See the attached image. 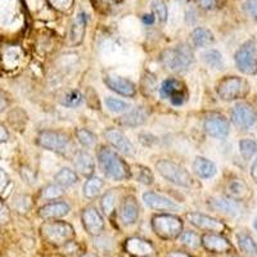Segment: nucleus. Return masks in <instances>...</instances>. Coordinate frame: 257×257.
<instances>
[{
    "instance_id": "f257e3e1",
    "label": "nucleus",
    "mask_w": 257,
    "mask_h": 257,
    "mask_svg": "<svg viewBox=\"0 0 257 257\" xmlns=\"http://www.w3.org/2000/svg\"><path fill=\"white\" fill-rule=\"evenodd\" d=\"M98 160H99V165L102 167L103 173L105 174L107 178L112 179V180H126L132 175L127 165L121 160L120 156L111 149L104 148V147L100 148V151L98 152Z\"/></svg>"
},
{
    "instance_id": "f03ea898",
    "label": "nucleus",
    "mask_w": 257,
    "mask_h": 257,
    "mask_svg": "<svg viewBox=\"0 0 257 257\" xmlns=\"http://www.w3.org/2000/svg\"><path fill=\"white\" fill-rule=\"evenodd\" d=\"M161 62L169 71L179 72L190 66L193 62V52L187 44H180L173 49H166L161 54Z\"/></svg>"
},
{
    "instance_id": "7ed1b4c3",
    "label": "nucleus",
    "mask_w": 257,
    "mask_h": 257,
    "mask_svg": "<svg viewBox=\"0 0 257 257\" xmlns=\"http://www.w3.org/2000/svg\"><path fill=\"white\" fill-rule=\"evenodd\" d=\"M156 170L162 178H165L173 184L183 188H189L193 185V179L190 174L184 167L175 162H171L169 160H161L156 164Z\"/></svg>"
},
{
    "instance_id": "20e7f679",
    "label": "nucleus",
    "mask_w": 257,
    "mask_h": 257,
    "mask_svg": "<svg viewBox=\"0 0 257 257\" xmlns=\"http://www.w3.org/2000/svg\"><path fill=\"white\" fill-rule=\"evenodd\" d=\"M216 90L220 99L225 102H231V100L244 98L249 91V84L242 77L228 76L219 82Z\"/></svg>"
},
{
    "instance_id": "39448f33",
    "label": "nucleus",
    "mask_w": 257,
    "mask_h": 257,
    "mask_svg": "<svg viewBox=\"0 0 257 257\" xmlns=\"http://www.w3.org/2000/svg\"><path fill=\"white\" fill-rule=\"evenodd\" d=\"M234 62L240 72L254 75L257 72V41L248 40L243 43L234 54Z\"/></svg>"
},
{
    "instance_id": "423d86ee",
    "label": "nucleus",
    "mask_w": 257,
    "mask_h": 257,
    "mask_svg": "<svg viewBox=\"0 0 257 257\" xmlns=\"http://www.w3.org/2000/svg\"><path fill=\"white\" fill-rule=\"evenodd\" d=\"M41 234L49 243L54 245H63L75 237L73 228L68 222L52 221L41 226Z\"/></svg>"
},
{
    "instance_id": "0eeeda50",
    "label": "nucleus",
    "mask_w": 257,
    "mask_h": 257,
    "mask_svg": "<svg viewBox=\"0 0 257 257\" xmlns=\"http://www.w3.org/2000/svg\"><path fill=\"white\" fill-rule=\"evenodd\" d=\"M152 228L162 239H174L183 230V221L174 215H157L152 219Z\"/></svg>"
},
{
    "instance_id": "6e6552de",
    "label": "nucleus",
    "mask_w": 257,
    "mask_h": 257,
    "mask_svg": "<svg viewBox=\"0 0 257 257\" xmlns=\"http://www.w3.org/2000/svg\"><path fill=\"white\" fill-rule=\"evenodd\" d=\"M36 143L43 148L57 153H64L70 147V139L66 134L53 130H43L39 133Z\"/></svg>"
},
{
    "instance_id": "1a4fd4ad",
    "label": "nucleus",
    "mask_w": 257,
    "mask_h": 257,
    "mask_svg": "<svg viewBox=\"0 0 257 257\" xmlns=\"http://www.w3.org/2000/svg\"><path fill=\"white\" fill-rule=\"evenodd\" d=\"M231 121L238 128L247 130L257 122L256 109L248 103H238L231 109Z\"/></svg>"
},
{
    "instance_id": "9d476101",
    "label": "nucleus",
    "mask_w": 257,
    "mask_h": 257,
    "mask_svg": "<svg viewBox=\"0 0 257 257\" xmlns=\"http://www.w3.org/2000/svg\"><path fill=\"white\" fill-rule=\"evenodd\" d=\"M162 98L169 99L174 105L184 104L187 100V89L185 85L176 79H167L162 82L160 89Z\"/></svg>"
},
{
    "instance_id": "9b49d317",
    "label": "nucleus",
    "mask_w": 257,
    "mask_h": 257,
    "mask_svg": "<svg viewBox=\"0 0 257 257\" xmlns=\"http://www.w3.org/2000/svg\"><path fill=\"white\" fill-rule=\"evenodd\" d=\"M205 130L210 137L215 139H225L230 133V125L222 114L213 113L206 117Z\"/></svg>"
},
{
    "instance_id": "f8f14e48",
    "label": "nucleus",
    "mask_w": 257,
    "mask_h": 257,
    "mask_svg": "<svg viewBox=\"0 0 257 257\" xmlns=\"http://www.w3.org/2000/svg\"><path fill=\"white\" fill-rule=\"evenodd\" d=\"M143 201L148 207L153 210L160 211H180L181 206L178 205L173 199L167 198V197L158 194L155 192H146L143 194Z\"/></svg>"
},
{
    "instance_id": "ddd939ff",
    "label": "nucleus",
    "mask_w": 257,
    "mask_h": 257,
    "mask_svg": "<svg viewBox=\"0 0 257 257\" xmlns=\"http://www.w3.org/2000/svg\"><path fill=\"white\" fill-rule=\"evenodd\" d=\"M210 206L217 212H221L228 216L235 217L242 213V207L239 202L229 197H215L210 199Z\"/></svg>"
},
{
    "instance_id": "4468645a",
    "label": "nucleus",
    "mask_w": 257,
    "mask_h": 257,
    "mask_svg": "<svg viewBox=\"0 0 257 257\" xmlns=\"http://www.w3.org/2000/svg\"><path fill=\"white\" fill-rule=\"evenodd\" d=\"M82 224L85 229L91 235H99L104 229V221L103 217L94 207L85 208L82 212Z\"/></svg>"
},
{
    "instance_id": "2eb2a0df",
    "label": "nucleus",
    "mask_w": 257,
    "mask_h": 257,
    "mask_svg": "<svg viewBox=\"0 0 257 257\" xmlns=\"http://www.w3.org/2000/svg\"><path fill=\"white\" fill-rule=\"evenodd\" d=\"M187 219L189 220L190 224L203 230L210 231H221L225 229V225L219 220L213 219V217L203 215L199 212H189L187 213Z\"/></svg>"
},
{
    "instance_id": "dca6fc26",
    "label": "nucleus",
    "mask_w": 257,
    "mask_h": 257,
    "mask_svg": "<svg viewBox=\"0 0 257 257\" xmlns=\"http://www.w3.org/2000/svg\"><path fill=\"white\" fill-rule=\"evenodd\" d=\"M105 138H107V141L112 144L116 149H118L121 153L123 155L128 156L133 155L134 152V147L133 144L130 143L127 138L125 137L122 132L120 130H117V128H108L107 132H105Z\"/></svg>"
},
{
    "instance_id": "f3484780",
    "label": "nucleus",
    "mask_w": 257,
    "mask_h": 257,
    "mask_svg": "<svg viewBox=\"0 0 257 257\" xmlns=\"http://www.w3.org/2000/svg\"><path fill=\"white\" fill-rule=\"evenodd\" d=\"M104 82L111 90L116 91V93L121 94V95L134 96L135 93H137V88H135L134 82L127 79H123V77L108 76L105 77Z\"/></svg>"
},
{
    "instance_id": "a211bd4d",
    "label": "nucleus",
    "mask_w": 257,
    "mask_h": 257,
    "mask_svg": "<svg viewBox=\"0 0 257 257\" xmlns=\"http://www.w3.org/2000/svg\"><path fill=\"white\" fill-rule=\"evenodd\" d=\"M120 217L125 225H132L137 221L139 217V206L134 197L128 196L123 199L120 207Z\"/></svg>"
},
{
    "instance_id": "6ab92c4d",
    "label": "nucleus",
    "mask_w": 257,
    "mask_h": 257,
    "mask_svg": "<svg viewBox=\"0 0 257 257\" xmlns=\"http://www.w3.org/2000/svg\"><path fill=\"white\" fill-rule=\"evenodd\" d=\"M85 27H86V15L85 13H79L70 26L68 44L72 45V47H76V45L81 43L85 35Z\"/></svg>"
},
{
    "instance_id": "aec40b11",
    "label": "nucleus",
    "mask_w": 257,
    "mask_h": 257,
    "mask_svg": "<svg viewBox=\"0 0 257 257\" xmlns=\"http://www.w3.org/2000/svg\"><path fill=\"white\" fill-rule=\"evenodd\" d=\"M70 212V206L64 202H53L49 205H45L39 211V216L41 219H59V217L66 216Z\"/></svg>"
},
{
    "instance_id": "412c9836",
    "label": "nucleus",
    "mask_w": 257,
    "mask_h": 257,
    "mask_svg": "<svg viewBox=\"0 0 257 257\" xmlns=\"http://www.w3.org/2000/svg\"><path fill=\"white\" fill-rule=\"evenodd\" d=\"M225 192L228 194L229 198L235 199V201H243L248 197L249 194V188L248 185L245 184L244 181L240 180V179L235 178L231 179L228 181L226 188H225Z\"/></svg>"
},
{
    "instance_id": "4be33fe9",
    "label": "nucleus",
    "mask_w": 257,
    "mask_h": 257,
    "mask_svg": "<svg viewBox=\"0 0 257 257\" xmlns=\"http://www.w3.org/2000/svg\"><path fill=\"white\" fill-rule=\"evenodd\" d=\"M126 251L134 257H147L153 252V247L151 243L141 238H130L126 242Z\"/></svg>"
},
{
    "instance_id": "5701e85b",
    "label": "nucleus",
    "mask_w": 257,
    "mask_h": 257,
    "mask_svg": "<svg viewBox=\"0 0 257 257\" xmlns=\"http://www.w3.org/2000/svg\"><path fill=\"white\" fill-rule=\"evenodd\" d=\"M193 170L201 179H211L216 175V165L205 157H197L193 162Z\"/></svg>"
},
{
    "instance_id": "b1692460",
    "label": "nucleus",
    "mask_w": 257,
    "mask_h": 257,
    "mask_svg": "<svg viewBox=\"0 0 257 257\" xmlns=\"http://www.w3.org/2000/svg\"><path fill=\"white\" fill-rule=\"evenodd\" d=\"M201 243L211 252H225L230 249V243L216 234H205L202 237Z\"/></svg>"
},
{
    "instance_id": "393cba45",
    "label": "nucleus",
    "mask_w": 257,
    "mask_h": 257,
    "mask_svg": "<svg viewBox=\"0 0 257 257\" xmlns=\"http://www.w3.org/2000/svg\"><path fill=\"white\" fill-rule=\"evenodd\" d=\"M147 117H148V111L144 107H138V108L133 109L128 113H126L125 116L121 117L120 122L121 125L135 127V126L143 125L147 121Z\"/></svg>"
},
{
    "instance_id": "a878e982",
    "label": "nucleus",
    "mask_w": 257,
    "mask_h": 257,
    "mask_svg": "<svg viewBox=\"0 0 257 257\" xmlns=\"http://www.w3.org/2000/svg\"><path fill=\"white\" fill-rule=\"evenodd\" d=\"M75 167L81 175L90 176L95 170V162L88 152H80L75 158Z\"/></svg>"
},
{
    "instance_id": "bb28decb",
    "label": "nucleus",
    "mask_w": 257,
    "mask_h": 257,
    "mask_svg": "<svg viewBox=\"0 0 257 257\" xmlns=\"http://www.w3.org/2000/svg\"><path fill=\"white\" fill-rule=\"evenodd\" d=\"M237 242L239 245L240 251L248 257H257V243L254 242L253 238L247 233H240L237 234Z\"/></svg>"
},
{
    "instance_id": "cd10ccee",
    "label": "nucleus",
    "mask_w": 257,
    "mask_h": 257,
    "mask_svg": "<svg viewBox=\"0 0 257 257\" xmlns=\"http://www.w3.org/2000/svg\"><path fill=\"white\" fill-rule=\"evenodd\" d=\"M192 41L196 47L203 48L212 44L213 41H215V38H213V34L208 29H205V27H197V29L192 32Z\"/></svg>"
},
{
    "instance_id": "c85d7f7f",
    "label": "nucleus",
    "mask_w": 257,
    "mask_h": 257,
    "mask_svg": "<svg viewBox=\"0 0 257 257\" xmlns=\"http://www.w3.org/2000/svg\"><path fill=\"white\" fill-rule=\"evenodd\" d=\"M201 59L213 70H222L224 68V58L222 54L216 49H211L205 52L201 56Z\"/></svg>"
},
{
    "instance_id": "c756f323",
    "label": "nucleus",
    "mask_w": 257,
    "mask_h": 257,
    "mask_svg": "<svg viewBox=\"0 0 257 257\" xmlns=\"http://www.w3.org/2000/svg\"><path fill=\"white\" fill-rule=\"evenodd\" d=\"M103 183L102 179L99 178H91L89 179L84 185V196L86 198H95V197L99 196L100 190H102Z\"/></svg>"
},
{
    "instance_id": "7c9ffc66",
    "label": "nucleus",
    "mask_w": 257,
    "mask_h": 257,
    "mask_svg": "<svg viewBox=\"0 0 257 257\" xmlns=\"http://www.w3.org/2000/svg\"><path fill=\"white\" fill-rule=\"evenodd\" d=\"M56 181L61 187H71V185L76 184L77 183V175L76 173H73L72 170L70 169H62L61 171L56 174L54 176Z\"/></svg>"
},
{
    "instance_id": "2f4dec72",
    "label": "nucleus",
    "mask_w": 257,
    "mask_h": 257,
    "mask_svg": "<svg viewBox=\"0 0 257 257\" xmlns=\"http://www.w3.org/2000/svg\"><path fill=\"white\" fill-rule=\"evenodd\" d=\"M239 152L243 160H252V157L257 153V143L252 139H242L239 142Z\"/></svg>"
},
{
    "instance_id": "473e14b6",
    "label": "nucleus",
    "mask_w": 257,
    "mask_h": 257,
    "mask_svg": "<svg viewBox=\"0 0 257 257\" xmlns=\"http://www.w3.org/2000/svg\"><path fill=\"white\" fill-rule=\"evenodd\" d=\"M116 202H117V196L114 192L105 193L104 196H103L100 205H102L103 212H104L107 216H109V215L113 212L114 207H116Z\"/></svg>"
},
{
    "instance_id": "72a5a7b5",
    "label": "nucleus",
    "mask_w": 257,
    "mask_h": 257,
    "mask_svg": "<svg viewBox=\"0 0 257 257\" xmlns=\"http://www.w3.org/2000/svg\"><path fill=\"white\" fill-rule=\"evenodd\" d=\"M76 137L80 143L84 147H86V148H91L96 143L95 135L91 132H89V130H86V128H79L76 132Z\"/></svg>"
},
{
    "instance_id": "f704fd0d",
    "label": "nucleus",
    "mask_w": 257,
    "mask_h": 257,
    "mask_svg": "<svg viewBox=\"0 0 257 257\" xmlns=\"http://www.w3.org/2000/svg\"><path fill=\"white\" fill-rule=\"evenodd\" d=\"M105 105L109 111L114 112V113H121L130 109V104L123 100L116 99V98H105Z\"/></svg>"
},
{
    "instance_id": "c9c22d12",
    "label": "nucleus",
    "mask_w": 257,
    "mask_h": 257,
    "mask_svg": "<svg viewBox=\"0 0 257 257\" xmlns=\"http://www.w3.org/2000/svg\"><path fill=\"white\" fill-rule=\"evenodd\" d=\"M64 194V190L61 185L50 184L41 190V197L44 199H57Z\"/></svg>"
},
{
    "instance_id": "e433bc0d",
    "label": "nucleus",
    "mask_w": 257,
    "mask_h": 257,
    "mask_svg": "<svg viewBox=\"0 0 257 257\" xmlns=\"http://www.w3.org/2000/svg\"><path fill=\"white\" fill-rule=\"evenodd\" d=\"M179 240L183 244L190 247V248H197L201 244V238L196 233H193V231H185V233L180 234L179 235Z\"/></svg>"
},
{
    "instance_id": "4c0bfd02",
    "label": "nucleus",
    "mask_w": 257,
    "mask_h": 257,
    "mask_svg": "<svg viewBox=\"0 0 257 257\" xmlns=\"http://www.w3.org/2000/svg\"><path fill=\"white\" fill-rule=\"evenodd\" d=\"M95 248L103 253H111L114 249V242L108 237H98L95 239Z\"/></svg>"
},
{
    "instance_id": "58836bf2",
    "label": "nucleus",
    "mask_w": 257,
    "mask_h": 257,
    "mask_svg": "<svg viewBox=\"0 0 257 257\" xmlns=\"http://www.w3.org/2000/svg\"><path fill=\"white\" fill-rule=\"evenodd\" d=\"M152 11H153V15L157 16L160 22H166L169 13H167V7L164 2H161V0H155V2L152 3Z\"/></svg>"
},
{
    "instance_id": "ea45409f",
    "label": "nucleus",
    "mask_w": 257,
    "mask_h": 257,
    "mask_svg": "<svg viewBox=\"0 0 257 257\" xmlns=\"http://www.w3.org/2000/svg\"><path fill=\"white\" fill-rule=\"evenodd\" d=\"M66 107H71V108H75V107H79L80 104L82 103V95L79 93V91L73 90L70 91L67 95L64 96L63 100H62Z\"/></svg>"
},
{
    "instance_id": "a19ab883",
    "label": "nucleus",
    "mask_w": 257,
    "mask_h": 257,
    "mask_svg": "<svg viewBox=\"0 0 257 257\" xmlns=\"http://www.w3.org/2000/svg\"><path fill=\"white\" fill-rule=\"evenodd\" d=\"M135 179H137L139 183H143V184H152L153 183V175L152 173L149 171L147 167L138 166V170H135Z\"/></svg>"
},
{
    "instance_id": "79ce46f5",
    "label": "nucleus",
    "mask_w": 257,
    "mask_h": 257,
    "mask_svg": "<svg viewBox=\"0 0 257 257\" xmlns=\"http://www.w3.org/2000/svg\"><path fill=\"white\" fill-rule=\"evenodd\" d=\"M243 12L257 22V0H245L243 3Z\"/></svg>"
},
{
    "instance_id": "37998d69",
    "label": "nucleus",
    "mask_w": 257,
    "mask_h": 257,
    "mask_svg": "<svg viewBox=\"0 0 257 257\" xmlns=\"http://www.w3.org/2000/svg\"><path fill=\"white\" fill-rule=\"evenodd\" d=\"M50 6L59 12H67L73 4V0H48Z\"/></svg>"
},
{
    "instance_id": "c03bdc74",
    "label": "nucleus",
    "mask_w": 257,
    "mask_h": 257,
    "mask_svg": "<svg viewBox=\"0 0 257 257\" xmlns=\"http://www.w3.org/2000/svg\"><path fill=\"white\" fill-rule=\"evenodd\" d=\"M31 203H30V198L26 196H18L15 201V207L17 208L20 212H26L30 208Z\"/></svg>"
},
{
    "instance_id": "a18cd8bd",
    "label": "nucleus",
    "mask_w": 257,
    "mask_h": 257,
    "mask_svg": "<svg viewBox=\"0 0 257 257\" xmlns=\"http://www.w3.org/2000/svg\"><path fill=\"white\" fill-rule=\"evenodd\" d=\"M9 184V176L4 170L0 169V193H3Z\"/></svg>"
},
{
    "instance_id": "49530a36",
    "label": "nucleus",
    "mask_w": 257,
    "mask_h": 257,
    "mask_svg": "<svg viewBox=\"0 0 257 257\" xmlns=\"http://www.w3.org/2000/svg\"><path fill=\"white\" fill-rule=\"evenodd\" d=\"M9 220V211L3 202L0 201V222H7Z\"/></svg>"
},
{
    "instance_id": "de8ad7c7",
    "label": "nucleus",
    "mask_w": 257,
    "mask_h": 257,
    "mask_svg": "<svg viewBox=\"0 0 257 257\" xmlns=\"http://www.w3.org/2000/svg\"><path fill=\"white\" fill-rule=\"evenodd\" d=\"M201 8L206 9V11H210V9L215 8L216 6V0H198Z\"/></svg>"
},
{
    "instance_id": "09e8293b",
    "label": "nucleus",
    "mask_w": 257,
    "mask_h": 257,
    "mask_svg": "<svg viewBox=\"0 0 257 257\" xmlns=\"http://www.w3.org/2000/svg\"><path fill=\"white\" fill-rule=\"evenodd\" d=\"M8 138H9L8 130H7L2 123H0V143H4V142L8 141Z\"/></svg>"
},
{
    "instance_id": "8fccbe9b",
    "label": "nucleus",
    "mask_w": 257,
    "mask_h": 257,
    "mask_svg": "<svg viewBox=\"0 0 257 257\" xmlns=\"http://www.w3.org/2000/svg\"><path fill=\"white\" fill-rule=\"evenodd\" d=\"M94 3L98 6H104V7H111L118 3V0H94Z\"/></svg>"
},
{
    "instance_id": "3c124183",
    "label": "nucleus",
    "mask_w": 257,
    "mask_h": 257,
    "mask_svg": "<svg viewBox=\"0 0 257 257\" xmlns=\"http://www.w3.org/2000/svg\"><path fill=\"white\" fill-rule=\"evenodd\" d=\"M251 176H252V179L254 180V183L257 184V157H256V160L253 161V164H252V166H251Z\"/></svg>"
},
{
    "instance_id": "603ef678",
    "label": "nucleus",
    "mask_w": 257,
    "mask_h": 257,
    "mask_svg": "<svg viewBox=\"0 0 257 257\" xmlns=\"http://www.w3.org/2000/svg\"><path fill=\"white\" fill-rule=\"evenodd\" d=\"M142 21H143L144 25H152L155 22V16L153 15H144L142 17Z\"/></svg>"
},
{
    "instance_id": "864d4df0",
    "label": "nucleus",
    "mask_w": 257,
    "mask_h": 257,
    "mask_svg": "<svg viewBox=\"0 0 257 257\" xmlns=\"http://www.w3.org/2000/svg\"><path fill=\"white\" fill-rule=\"evenodd\" d=\"M7 107V102H6V99H4L3 96L0 95V112H3L4 111V108H6Z\"/></svg>"
},
{
    "instance_id": "5fc2aeb1",
    "label": "nucleus",
    "mask_w": 257,
    "mask_h": 257,
    "mask_svg": "<svg viewBox=\"0 0 257 257\" xmlns=\"http://www.w3.org/2000/svg\"><path fill=\"white\" fill-rule=\"evenodd\" d=\"M170 257H189V256L185 253H179V252H175V253L170 254Z\"/></svg>"
},
{
    "instance_id": "6e6d98bb",
    "label": "nucleus",
    "mask_w": 257,
    "mask_h": 257,
    "mask_svg": "<svg viewBox=\"0 0 257 257\" xmlns=\"http://www.w3.org/2000/svg\"><path fill=\"white\" fill-rule=\"evenodd\" d=\"M253 229L256 230V233H257V217H254V220H253Z\"/></svg>"
},
{
    "instance_id": "4d7b16f0",
    "label": "nucleus",
    "mask_w": 257,
    "mask_h": 257,
    "mask_svg": "<svg viewBox=\"0 0 257 257\" xmlns=\"http://www.w3.org/2000/svg\"><path fill=\"white\" fill-rule=\"evenodd\" d=\"M178 2H179V3H187L188 0H178Z\"/></svg>"
},
{
    "instance_id": "13d9d810",
    "label": "nucleus",
    "mask_w": 257,
    "mask_h": 257,
    "mask_svg": "<svg viewBox=\"0 0 257 257\" xmlns=\"http://www.w3.org/2000/svg\"><path fill=\"white\" fill-rule=\"evenodd\" d=\"M84 257H96V256H94V254H86V256H84Z\"/></svg>"
},
{
    "instance_id": "bf43d9fd",
    "label": "nucleus",
    "mask_w": 257,
    "mask_h": 257,
    "mask_svg": "<svg viewBox=\"0 0 257 257\" xmlns=\"http://www.w3.org/2000/svg\"><path fill=\"white\" fill-rule=\"evenodd\" d=\"M226 257H237V256H226Z\"/></svg>"
}]
</instances>
